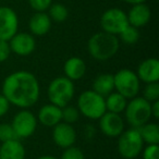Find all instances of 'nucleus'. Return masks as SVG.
<instances>
[{"label": "nucleus", "instance_id": "nucleus-29", "mask_svg": "<svg viewBox=\"0 0 159 159\" xmlns=\"http://www.w3.org/2000/svg\"><path fill=\"white\" fill-rule=\"evenodd\" d=\"M29 3L36 12H45L52 3V0H29Z\"/></svg>", "mask_w": 159, "mask_h": 159}, {"label": "nucleus", "instance_id": "nucleus-14", "mask_svg": "<svg viewBox=\"0 0 159 159\" xmlns=\"http://www.w3.org/2000/svg\"><path fill=\"white\" fill-rule=\"evenodd\" d=\"M139 81L145 84L158 82L159 80V61L156 58H148L139 63L136 71Z\"/></svg>", "mask_w": 159, "mask_h": 159}, {"label": "nucleus", "instance_id": "nucleus-26", "mask_svg": "<svg viewBox=\"0 0 159 159\" xmlns=\"http://www.w3.org/2000/svg\"><path fill=\"white\" fill-rule=\"evenodd\" d=\"M143 98H145L147 102H152L155 100L159 99V83L152 82L146 84L145 89L143 91Z\"/></svg>", "mask_w": 159, "mask_h": 159}, {"label": "nucleus", "instance_id": "nucleus-32", "mask_svg": "<svg viewBox=\"0 0 159 159\" xmlns=\"http://www.w3.org/2000/svg\"><path fill=\"white\" fill-rule=\"evenodd\" d=\"M9 108H10V102H8V99L2 94H0V118L3 117L9 111Z\"/></svg>", "mask_w": 159, "mask_h": 159}, {"label": "nucleus", "instance_id": "nucleus-3", "mask_svg": "<svg viewBox=\"0 0 159 159\" xmlns=\"http://www.w3.org/2000/svg\"><path fill=\"white\" fill-rule=\"evenodd\" d=\"M75 94L73 81L66 76H58L50 82L47 89V95L50 104L63 108L71 102Z\"/></svg>", "mask_w": 159, "mask_h": 159}, {"label": "nucleus", "instance_id": "nucleus-28", "mask_svg": "<svg viewBox=\"0 0 159 159\" xmlns=\"http://www.w3.org/2000/svg\"><path fill=\"white\" fill-rule=\"evenodd\" d=\"M60 159H85V156L79 147L73 145L71 147L64 148Z\"/></svg>", "mask_w": 159, "mask_h": 159}, {"label": "nucleus", "instance_id": "nucleus-35", "mask_svg": "<svg viewBox=\"0 0 159 159\" xmlns=\"http://www.w3.org/2000/svg\"><path fill=\"white\" fill-rule=\"evenodd\" d=\"M38 159H58V158H56V157H53V156H50V155H44V156L39 157Z\"/></svg>", "mask_w": 159, "mask_h": 159}, {"label": "nucleus", "instance_id": "nucleus-16", "mask_svg": "<svg viewBox=\"0 0 159 159\" xmlns=\"http://www.w3.org/2000/svg\"><path fill=\"white\" fill-rule=\"evenodd\" d=\"M37 120L47 128H53L61 122V108L52 104L45 105L38 111Z\"/></svg>", "mask_w": 159, "mask_h": 159}, {"label": "nucleus", "instance_id": "nucleus-34", "mask_svg": "<svg viewBox=\"0 0 159 159\" xmlns=\"http://www.w3.org/2000/svg\"><path fill=\"white\" fill-rule=\"evenodd\" d=\"M126 3H130V5H137V3H144L146 0H123Z\"/></svg>", "mask_w": 159, "mask_h": 159}, {"label": "nucleus", "instance_id": "nucleus-18", "mask_svg": "<svg viewBox=\"0 0 159 159\" xmlns=\"http://www.w3.org/2000/svg\"><path fill=\"white\" fill-rule=\"evenodd\" d=\"M29 27L33 35L44 36L50 31L51 20L48 14L45 12H36L30 19Z\"/></svg>", "mask_w": 159, "mask_h": 159}, {"label": "nucleus", "instance_id": "nucleus-7", "mask_svg": "<svg viewBox=\"0 0 159 159\" xmlns=\"http://www.w3.org/2000/svg\"><path fill=\"white\" fill-rule=\"evenodd\" d=\"M115 89L116 92L120 93L126 99H132L136 97L141 89V81L137 77L136 72L130 69H121L115 75Z\"/></svg>", "mask_w": 159, "mask_h": 159}, {"label": "nucleus", "instance_id": "nucleus-25", "mask_svg": "<svg viewBox=\"0 0 159 159\" xmlns=\"http://www.w3.org/2000/svg\"><path fill=\"white\" fill-rule=\"evenodd\" d=\"M80 111L76 107L66 105V107L61 108V121L69 124H73L79 120Z\"/></svg>", "mask_w": 159, "mask_h": 159}, {"label": "nucleus", "instance_id": "nucleus-13", "mask_svg": "<svg viewBox=\"0 0 159 159\" xmlns=\"http://www.w3.org/2000/svg\"><path fill=\"white\" fill-rule=\"evenodd\" d=\"M52 139L60 148L71 147L76 141V131L72 124L61 121L52 128Z\"/></svg>", "mask_w": 159, "mask_h": 159}, {"label": "nucleus", "instance_id": "nucleus-9", "mask_svg": "<svg viewBox=\"0 0 159 159\" xmlns=\"http://www.w3.org/2000/svg\"><path fill=\"white\" fill-rule=\"evenodd\" d=\"M11 125L19 139H27L37 129V118L29 109H22L13 117Z\"/></svg>", "mask_w": 159, "mask_h": 159}, {"label": "nucleus", "instance_id": "nucleus-33", "mask_svg": "<svg viewBox=\"0 0 159 159\" xmlns=\"http://www.w3.org/2000/svg\"><path fill=\"white\" fill-rule=\"evenodd\" d=\"M150 112H152V117H154L155 119L159 118V99L150 102Z\"/></svg>", "mask_w": 159, "mask_h": 159}, {"label": "nucleus", "instance_id": "nucleus-6", "mask_svg": "<svg viewBox=\"0 0 159 159\" xmlns=\"http://www.w3.org/2000/svg\"><path fill=\"white\" fill-rule=\"evenodd\" d=\"M125 113V119L132 128L139 129L149 122L152 118L150 112V102L143 97H133L126 104L123 111Z\"/></svg>", "mask_w": 159, "mask_h": 159}, {"label": "nucleus", "instance_id": "nucleus-19", "mask_svg": "<svg viewBox=\"0 0 159 159\" xmlns=\"http://www.w3.org/2000/svg\"><path fill=\"white\" fill-rule=\"evenodd\" d=\"M0 159H25V148L23 144L19 139L1 143Z\"/></svg>", "mask_w": 159, "mask_h": 159}, {"label": "nucleus", "instance_id": "nucleus-15", "mask_svg": "<svg viewBox=\"0 0 159 159\" xmlns=\"http://www.w3.org/2000/svg\"><path fill=\"white\" fill-rule=\"evenodd\" d=\"M126 16H128L129 24L136 29H139V27L145 26L150 21L152 12H150L149 7L145 5V2L137 3V5H132V8L126 14Z\"/></svg>", "mask_w": 159, "mask_h": 159}, {"label": "nucleus", "instance_id": "nucleus-23", "mask_svg": "<svg viewBox=\"0 0 159 159\" xmlns=\"http://www.w3.org/2000/svg\"><path fill=\"white\" fill-rule=\"evenodd\" d=\"M49 9V18L51 21H55L57 23H61L68 19L69 11L66 6L61 3H51V6L48 8Z\"/></svg>", "mask_w": 159, "mask_h": 159}, {"label": "nucleus", "instance_id": "nucleus-21", "mask_svg": "<svg viewBox=\"0 0 159 159\" xmlns=\"http://www.w3.org/2000/svg\"><path fill=\"white\" fill-rule=\"evenodd\" d=\"M139 132L144 144L147 145H158L159 143V125L154 122H147L139 126Z\"/></svg>", "mask_w": 159, "mask_h": 159}, {"label": "nucleus", "instance_id": "nucleus-20", "mask_svg": "<svg viewBox=\"0 0 159 159\" xmlns=\"http://www.w3.org/2000/svg\"><path fill=\"white\" fill-rule=\"evenodd\" d=\"M93 91L104 97L112 93L115 91L113 75L109 73H102V74L97 75L93 82Z\"/></svg>", "mask_w": 159, "mask_h": 159}, {"label": "nucleus", "instance_id": "nucleus-27", "mask_svg": "<svg viewBox=\"0 0 159 159\" xmlns=\"http://www.w3.org/2000/svg\"><path fill=\"white\" fill-rule=\"evenodd\" d=\"M12 139H19L16 135L11 123H0V142L12 141Z\"/></svg>", "mask_w": 159, "mask_h": 159}, {"label": "nucleus", "instance_id": "nucleus-11", "mask_svg": "<svg viewBox=\"0 0 159 159\" xmlns=\"http://www.w3.org/2000/svg\"><path fill=\"white\" fill-rule=\"evenodd\" d=\"M98 120L100 131L108 137H118L124 131V120L120 113L106 111Z\"/></svg>", "mask_w": 159, "mask_h": 159}, {"label": "nucleus", "instance_id": "nucleus-8", "mask_svg": "<svg viewBox=\"0 0 159 159\" xmlns=\"http://www.w3.org/2000/svg\"><path fill=\"white\" fill-rule=\"evenodd\" d=\"M128 25L126 13L119 8H110L100 16V26L102 31L112 35H119Z\"/></svg>", "mask_w": 159, "mask_h": 159}, {"label": "nucleus", "instance_id": "nucleus-22", "mask_svg": "<svg viewBox=\"0 0 159 159\" xmlns=\"http://www.w3.org/2000/svg\"><path fill=\"white\" fill-rule=\"evenodd\" d=\"M105 102H106L107 111L115 113H121L125 109L128 99L124 96H122L120 93L113 91L112 93H110L105 97Z\"/></svg>", "mask_w": 159, "mask_h": 159}, {"label": "nucleus", "instance_id": "nucleus-17", "mask_svg": "<svg viewBox=\"0 0 159 159\" xmlns=\"http://www.w3.org/2000/svg\"><path fill=\"white\" fill-rule=\"evenodd\" d=\"M64 76L71 81L81 80L86 73V63L79 57H71L66 61L63 66Z\"/></svg>", "mask_w": 159, "mask_h": 159}, {"label": "nucleus", "instance_id": "nucleus-30", "mask_svg": "<svg viewBox=\"0 0 159 159\" xmlns=\"http://www.w3.org/2000/svg\"><path fill=\"white\" fill-rule=\"evenodd\" d=\"M143 159H159V146L147 145L142 150Z\"/></svg>", "mask_w": 159, "mask_h": 159}, {"label": "nucleus", "instance_id": "nucleus-31", "mask_svg": "<svg viewBox=\"0 0 159 159\" xmlns=\"http://www.w3.org/2000/svg\"><path fill=\"white\" fill-rule=\"evenodd\" d=\"M11 55V49H10L9 42L0 39V63L5 62Z\"/></svg>", "mask_w": 159, "mask_h": 159}, {"label": "nucleus", "instance_id": "nucleus-24", "mask_svg": "<svg viewBox=\"0 0 159 159\" xmlns=\"http://www.w3.org/2000/svg\"><path fill=\"white\" fill-rule=\"evenodd\" d=\"M119 37H120V40L123 42L124 44H128V45L135 44V43H137V40L139 39V29H136V27L129 24L128 26L119 34Z\"/></svg>", "mask_w": 159, "mask_h": 159}, {"label": "nucleus", "instance_id": "nucleus-1", "mask_svg": "<svg viewBox=\"0 0 159 159\" xmlns=\"http://www.w3.org/2000/svg\"><path fill=\"white\" fill-rule=\"evenodd\" d=\"M2 94L10 105L27 109L38 102L40 86L37 77L29 71H16L2 83Z\"/></svg>", "mask_w": 159, "mask_h": 159}, {"label": "nucleus", "instance_id": "nucleus-2", "mask_svg": "<svg viewBox=\"0 0 159 159\" xmlns=\"http://www.w3.org/2000/svg\"><path fill=\"white\" fill-rule=\"evenodd\" d=\"M120 42L117 35L99 32L94 34L87 42V50L92 58L98 61H106L117 55Z\"/></svg>", "mask_w": 159, "mask_h": 159}, {"label": "nucleus", "instance_id": "nucleus-12", "mask_svg": "<svg viewBox=\"0 0 159 159\" xmlns=\"http://www.w3.org/2000/svg\"><path fill=\"white\" fill-rule=\"evenodd\" d=\"M11 52L21 57L30 56L36 48V40L33 35L29 33H16L9 40Z\"/></svg>", "mask_w": 159, "mask_h": 159}, {"label": "nucleus", "instance_id": "nucleus-4", "mask_svg": "<svg viewBox=\"0 0 159 159\" xmlns=\"http://www.w3.org/2000/svg\"><path fill=\"white\" fill-rule=\"evenodd\" d=\"M80 113L91 120H98L106 112L105 97L93 89L84 91L77 98V106Z\"/></svg>", "mask_w": 159, "mask_h": 159}, {"label": "nucleus", "instance_id": "nucleus-10", "mask_svg": "<svg viewBox=\"0 0 159 159\" xmlns=\"http://www.w3.org/2000/svg\"><path fill=\"white\" fill-rule=\"evenodd\" d=\"M19 18L13 9L0 7V39L9 42L18 33Z\"/></svg>", "mask_w": 159, "mask_h": 159}, {"label": "nucleus", "instance_id": "nucleus-5", "mask_svg": "<svg viewBox=\"0 0 159 159\" xmlns=\"http://www.w3.org/2000/svg\"><path fill=\"white\" fill-rule=\"evenodd\" d=\"M118 139V152L124 159H135L142 154L144 142L139 132V129L131 128L123 131Z\"/></svg>", "mask_w": 159, "mask_h": 159}]
</instances>
